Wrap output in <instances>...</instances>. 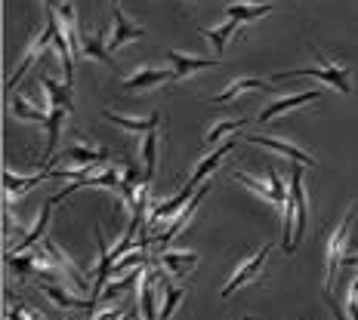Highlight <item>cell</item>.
I'll return each mask as SVG.
<instances>
[{"label":"cell","instance_id":"obj_9","mask_svg":"<svg viewBox=\"0 0 358 320\" xmlns=\"http://www.w3.org/2000/svg\"><path fill=\"white\" fill-rule=\"evenodd\" d=\"M318 99H322V89H309V93H296V96H281V99L268 102L266 111H259V123L272 121V117L285 114V111H294V108H300V105H309V102H318Z\"/></svg>","mask_w":358,"mask_h":320},{"label":"cell","instance_id":"obj_8","mask_svg":"<svg viewBox=\"0 0 358 320\" xmlns=\"http://www.w3.org/2000/svg\"><path fill=\"white\" fill-rule=\"evenodd\" d=\"M111 16H115V31L108 37V49L115 53V49L127 47V43L139 40V37H145V28L143 25H133L130 19L121 13V6H111Z\"/></svg>","mask_w":358,"mask_h":320},{"label":"cell","instance_id":"obj_25","mask_svg":"<svg viewBox=\"0 0 358 320\" xmlns=\"http://www.w3.org/2000/svg\"><path fill=\"white\" fill-rule=\"evenodd\" d=\"M155 167H158V130H148L145 132V142H143V173L145 182L155 178Z\"/></svg>","mask_w":358,"mask_h":320},{"label":"cell","instance_id":"obj_14","mask_svg":"<svg viewBox=\"0 0 358 320\" xmlns=\"http://www.w3.org/2000/svg\"><path fill=\"white\" fill-rule=\"evenodd\" d=\"M65 160H71L74 167H102L106 160H111L108 148H87V145H71L62 151Z\"/></svg>","mask_w":358,"mask_h":320},{"label":"cell","instance_id":"obj_12","mask_svg":"<svg viewBox=\"0 0 358 320\" xmlns=\"http://www.w3.org/2000/svg\"><path fill=\"white\" fill-rule=\"evenodd\" d=\"M167 62L173 65L176 80H185V77H192L195 71H204V68H213V65H220L216 59H207V56H185V53H176V49H170V53H167ZM176 80H173V84H176Z\"/></svg>","mask_w":358,"mask_h":320},{"label":"cell","instance_id":"obj_7","mask_svg":"<svg viewBox=\"0 0 358 320\" xmlns=\"http://www.w3.org/2000/svg\"><path fill=\"white\" fill-rule=\"evenodd\" d=\"M80 56L84 59H96V62L108 65L115 71V59H111V49H108V28H96V31H84L80 34Z\"/></svg>","mask_w":358,"mask_h":320},{"label":"cell","instance_id":"obj_11","mask_svg":"<svg viewBox=\"0 0 358 320\" xmlns=\"http://www.w3.org/2000/svg\"><path fill=\"white\" fill-rule=\"evenodd\" d=\"M250 145H259V148H268V151L275 154H285L294 163H303V167H315V160H312V154H306L300 145H290V142H281V139H272V136H248Z\"/></svg>","mask_w":358,"mask_h":320},{"label":"cell","instance_id":"obj_17","mask_svg":"<svg viewBox=\"0 0 358 320\" xmlns=\"http://www.w3.org/2000/svg\"><path fill=\"white\" fill-rule=\"evenodd\" d=\"M71 111L69 108H50V121H47V151H43V160L41 163H53L56 158V148H59V139H62V123Z\"/></svg>","mask_w":358,"mask_h":320},{"label":"cell","instance_id":"obj_6","mask_svg":"<svg viewBox=\"0 0 358 320\" xmlns=\"http://www.w3.org/2000/svg\"><path fill=\"white\" fill-rule=\"evenodd\" d=\"M176 74L167 71V68H152V65H143L124 80V93H143V89H152V86H161V84H173Z\"/></svg>","mask_w":358,"mask_h":320},{"label":"cell","instance_id":"obj_20","mask_svg":"<svg viewBox=\"0 0 358 320\" xmlns=\"http://www.w3.org/2000/svg\"><path fill=\"white\" fill-rule=\"evenodd\" d=\"M250 89L263 93V89H268V86H266V80H259V77H238V80H232V84L222 89V93H216V96H213V105H222V102H232L235 96L250 93Z\"/></svg>","mask_w":358,"mask_h":320},{"label":"cell","instance_id":"obj_26","mask_svg":"<svg viewBox=\"0 0 358 320\" xmlns=\"http://www.w3.org/2000/svg\"><path fill=\"white\" fill-rule=\"evenodd\" d=\"M244 123H248V121H244V117H238V121H220L216 126H210V132H207V145H216L222 136H229V132L241 130Z\"/></svg>","mask_w":358,"mask_h":320},{"label":"cell","instance_id":"obj_15","mask_svg":"<svg viewBox=\"0 0 358 320\" xmlns=\"http://www.w3.org/2000/svg\"><path fill=\"white\" fill-rule=\"evenodd\" d=\"M53 204H56V200L50 197L47 204L41 206V219H37L31 231H28V234H25V237H22V241L16 243V247H13V252H28L31 247H37V243L43 241V237H47V225H50V215H53Z\"/></svg>","mask_w":358,"mask_h":320},{"label":"cell","instance_id":"obj_19","mask_svg":"<svg viewBox=\"0 0 358 320\" xmlns=\"http://www.w3.org/2000/svg\"><path fill=\"white\" fill-rule=\"evenodd\" d=\"M106 121L121 126V130H127V132H148V130H158L161 114L155 111V114H148L143 121V117H124V114H115V111H106Z\"/></svg>","mask_w":358,"mask_h":320},{"label":"cell","instance_id":"obj_32","mask_svg":"<svg viewBox=\"0 0 358 320\" xmlns=\"http://www.w3.org/2000/svg\"><path fill=\"white\" fill-rule=\"evenodd\" d=\"M241 320H257V317H250V314H244V317H241Z\"/></svg>","mask_w":358,"mask_h":320},{"label":"cell","instance_id":"obj_27","mask_svg":"<svg viewBox=\"0 0 358 320\" xmlns=\"http://www.w3.org/2000/svg\"><path fill=\"white\" fill-rule=\"evenodd\" d=\"M346 314H349V320H358V277L352 280V287H349V299H346Z\"/></svg>","mask_w":358,"mask_h":320},{"label":"cell","instance_id":"obj_13","mask_svg":"<svg viewBox=\"0 0 358 320\" xmlns=\"http://www.w3.org/2000/svg\"><path fill=\"white\" fill-rule=\"evenodd\" d=\"M158 259H161V268H164V271L173 274L176 280H185V274H189L192 268L198 265V252H185V250H182V252L164 250Z\"/></svg>","mask_w":358,"mask_h":320},{"label":"cell","instance_id":"obj_23","mask_svg":"<svg viewBox=\"0 0 358 320\" xmlns=\"http://www.w3.org/2000/svg\"><path fill=\"white\" fill-rule=\"evenodd\" d=\"M10 111H13V117L28 121V123H43V126H47V121H50V111H37L34 105H28L22 96H13V99H10Z\"/></svg>","mask_w":358,"mask_h":320},{"label":"cell","instance_id":"obj_24","mask_svg":"<svg viewBox=\"0 0 358 320\" xmlns=\"http://www.w3.org/2000/svg\"><path fill=\"white\" fill-rule=\"evenodd\" d=\"M232 178H235V182H241L244 188H250L253 195H259V200H268V204H275V185H272V178H268V182H259V178L241 173V169H235ZM275 206H278V204H275Z\"/></svg>","mask_w":358,"mask_h":320},{"label":"cell","instance_id":"obj_31","mask_svg":"<svg viewBox=\"0 0 358 320\" xmlns=\"http://www.w3.org/2000/svg\"><path fill=\"white\" fill-rule=\"evenodd\" d=\"M130 317H133V320H145L143 311H139V302H136V308H130Z\"/></svg>","mask_w":358,"mask_h":320},{"label":"cell","instance_id":"obj_5","mask_svg":"<svg viewBox=\"0 0 358 320\" xmlns=\"http://www.w3.org/2000/svg\"><path fill=\"white\" fill-rule=\"evenodd\" d=\"M192 195H195V188L185 182V188L179 191V195H173L170 200H158V204H152L148 219H145V231H152V228L158 225V222H164V219H176V215L182 213V206L192 200Z\"/></svg>","mask_w":358,"mask_h":320},{"label":"cell","instance_id":"obj_30","mask_svg":"<svg viewBox=\"0 0 358 320\" xmlns=\"http://www.w3.org/2000/svg\"><path fill=\"white\" fill-rule=\"evenodd\" d=\"M343 265H358V241L349 243L346 256H343Z\"/></svg>","mask_w":358,"mask_h":320},{"label":"cell","instance_id":"obj_3","mask_svg":"<svg viewBox=\"0 0 358 320\" xmlns=\"http://www.w3.org/2000/svg\"><path fill=\"white\" fill-rule=\"evenodd\" d=\"M268 256H272V243H266V247L259 250V252H253L250 259H244V262L235 268L232 277H229V284L222 287V299H229L235 289H241V287H248V284H257V280H259V271H263V265H266Z\"/></svg>","mask_w":358,"mask_h":320},{"label":"cell","instance_id":"obj_16","mask_svg":"<svg viewBox=\"0 0 358 320\" xmlns=\"http://www.w3.org/2000/svg\"><path fill=\"white\" fill-rule=\"evenodd\" d=\"M232 151H235V139H232V142H222V145L216 148L213 154H207V158H204V160H201L198 167H195V173L189 176V185H192V188H195V185H201V182H204V178L210 176L213 169L220 167V163L226 160V158H229V154H232Z\"/></svg>","mask_w":358,"mask_h":320},{"label":"cell","instance_id":"obj_29","mask_svg":"<svg viewBox=\"0 0 358 320\" xmlns=\"http://www.w3.org/2000/svg\"><path fill=\"white\" fill-rule=\"evenodd\" d=\"M6 317H10V320H37V317L28 314L25 305H16V308H10V314H6Z\"/></svg>","mask_w":358,"mask_h":320},{"label":"cell","instance_id":"obj_33","mask_svg":"<svg viewBox=\"0 0 358 320\" xmlns=\"http://www.w3.org/2000/svg\"><path fill=\"white\" fill-rule=\"evenodd\" d=\"M117 3H121V0H111V6H117Z\"/></svg>","mask_w":358,"mask_h":320},{"label":"cell","instance_id":"obj_22","mask_svg":"<svg viewBox=\"0 0 358 320\" xmlns=\"http://www.w3.org/2000/svg\"><path fill=\"white\" fill-rule=\"evenodd\" d=\"M238 25H241L238 19H229V22H222L220 28H201V34H204L207 40L213 43L216 56H222V53H226V47H229V37H232V34L238 31Z\"/></svg>","mask_w":358,"mask_h":320},{"label":"cell","instance_id":"obj_10","mask_svg":"<svg viewBox=\"0 0 358 320\" xmlns=\"http://www.w3.org/2000/svg\"><path fill=\"white\" fill-rule=\"evenodd\" d=\"M41 293L47 296L50 302L56 305V308H78V311H87V320H90V314H93V299H80V296H71L69 289H65V284L62 287H56V284H50V280H43L41 284Z\"/></svg>","mask_w":358,"mask_h":320},{"label":"cell","instance_id":"obj_21","mask_svg":"<svg viewBox=\"0 0 358 320\" xmlns=\"http://www.w3.org/2000/svg\"><path fill=\"white\" fill-rule=\"evenodd\" d=\"M275 10V3H229L226 6V16L238 19V22H253V19H263Z\"/></svg>","mask_w":358,"mask_h":320},{"label":"cell","instance_id":"obj_18","mask_svg":"<svg viewBox=\"0 0 358 320\" xmlns=\"http://www.w3.org/2000/svg\"><path fill=\"white\" fill-rule=\"evenodd\" d=\"M41 86L47 93V102L50 108H69L74 111V99H71V84H59L50 74H41Z\"/></svg>","mask_w":358,"mask_h":320},{"label":"cell","instance_id":"obj_1","mask_svg":"<svg viewBox=\"0 0 358 320\" xmlns=\"http://www.w3.org/2000/svg\"><path fill=\"white\" fill-rule=\"evenodd\" d=\"M358 215V200L352 206L346 210V215H343V222L337 228L331 231V237H327V250H324V293H331L334 289V274H337V268L343 265V256H346V243H349V231H352V222Z\"/></svg>","mask_w":358,"mask_h":320},{"label":"cell","instance_id":"obj_28","mask_svg":"<svg viewBox=\"0 0 358 320\" xmlns=\"http://www.w3.org/2000/svg\"><path fill=\"white\" fill-rule=\"evenodd\" d=\"M324 299H327V308H331V314L334 320H349V314L337 305V299H334V293H324Z\"/></svg>","mask_w":358,"mask_h":320},{"label":"cell","instance_id":"obj_2","mask_svg":"<svg viewBox=\"0 0 358 320\" xmlns=\"http://www.w3.org/2000/svg\"><path fill=\"white\" fill-rule=\"evenodd\" d=\"M318 56V53H315ZM318 68H294V71H281V74H275V80H290V77H315V80H324L327 86H334L337 93L343 96H349L352 93V77H349V71L343 68V65H334V62H327V59L318 56Z\"/></svg>","mask_w":358,"mask_h":320},{"label":"cell","instance_id":"obj_4","mask_svg":"<svg viewBox=\"0 0 358 320\" xmlns=\"http://www.w3.org/2000/svg\"><path fill=\"white\" fill-rule=\"evenodd\" d=\"M207 191H210V185H201V188L195 191V195H192V200H189V204L182 206V213H179L173 222H170V228H167V231H164V234H158V237H155V234H145V237H143V243H152V241H158V243H161V250L167 247V243L173 241V237H176V234L182 231V228H185V225H189V222H192V215H195V210L201 206V200L207 197Z\"/></svg>","mask_w":358,"mask_h":320}]
</instances>
